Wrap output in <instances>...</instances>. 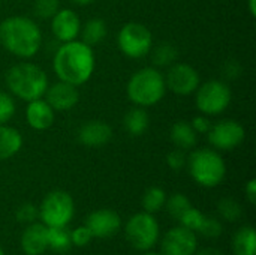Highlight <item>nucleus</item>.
<instances>
[{
    "label": "nucleus",
    "instance_id": "16",
    "mask_svg": "<svg viewBox=\"0 0 256 255\" xmlns=\"http://www.w3.org/2000/svg\"><path fill=\"white\" fill-rule=\"evenodd\" d=\"M21 248L26 255H40L48 249V227L32 222L21 236Z\"/></svg>",
    "mask_w": 256,
    "mask_h": 255
},
{
    "label": "nucleus",
    "instance_id": "6",
    "mask_svg": "<svg viewBox=\"0 0 256 255\" xmlns=\"http://www.w3.org/2000/svg\"><path fill=\"white\" fill-rule=\"evenodd\" d=\"M126 239L138 251H150L159 240V224L152 213L134 215L126 224Z\"/></svg>",
    "mask_w": 256,
    "mask_h": 255
},
{
    "label": "nucleus",
    "instance_id": "38",
    "mask_svg": "<svg viewBox=\"0 0 256 255\" xmlns=\"http://www.w3.org/2000/svg\"><path fill=\"white\" fill-rule=\"evenodd\" d=\"M196 255H225L224 252H220V251H218V249H214V248H206V249H201L200 252Z\"/></svg>",
    "mask_w": 256,
    "mask_h": 255
},
{
    "label": "nucleus",
    "instance_id": "34",
    "mask_svg": "<svg viewBox=\"0 0 256 255\" xmlns=\"http://www.w3.org/2000/svg\"><path fill=\"white\" fill-rule=\"evenodd\" d=\"M16 219L22 224H32L36 221V218L39 216V210L33 206V204H22L18 210H16Z\"/></svg>",
    "mask_w": 256,
    "mask_h": 255
},
{
    "label": "nucleus",
    "instance_id": "40",
    "mask_svg": "<svg viewBox=\"0 0 256 255\" xmlns=\"http://www.w3.org/2000/svg\"><path fill=\"white\" fill-rule=\"evenodd\" d=\"M70 2L75 5H80V6H86V5H90L93 0H70Z\"/></svg>",
    "mask_w": 256,
    "mask_h": 255
},
{
    "label": "nucleus",
    "instance_id": "14",
    "mask_svg": "<svg viewBox=\"0 0 256 255\" xmlns=\"http://www.w3.org/2000/svg\"><path fill=\"white\" fill-rule=\"evenodd\" d=\"M45 101L50 104L52 110L57 111H68L74 108L80 99V92L76 86L66 83V81H58L45 90Z\"/></svg>",
    "mask_w": 256,
    "mask_h": 255
},
{
    "label": "nucleus",
    "instance_id": "20",
    "mask_svg": "<svg viewBox=\"0 0 256 255\" xmlns=\"http://www.w3.org/2000/svg\"><path fill=\"white\" fill-rule=\"evenodd\" d=\"M171 141L177 149L189 150L196 144V132L190 123L184 120H178L171 128Z\"/></svg>",
    "mask_w": 256,
    "mask_h": 255
},
{
    "label": "nucleus",
    "instance_id": "17",
    "mask_svg": "<svg viewBox=\"0 0 256 255\" xmlns=\"http://www.w3.org/2000/svg\"><path fill=\"white\" fill-rule=\"evenodd\" d=\"M112 138V129L108 123L100 120H92L81 126L78 140L87 147H102Z\"/></svg>",
    "mask_w": 256,
    "mask_h": 255
},
{
    "label": "nucleus",
    "instance_id": "41",
    "mask_svg": "<svg viewBox=\"0 0 256 255\" xmlns=\"http://www.w3.org/2000/svg\"><path fill=\"white\" fill-rule=\"evenodd\" d=\"M144 255H162V254H158V252H147V254Z\"/></svg>",
    "mask_w": 256,
    "mask_h": 255
},
{
    "label": "nucleus",
    "instance_id": "25",
    "mask_svg": "<svg viewBox=\"0 0 256 255\" xmlns=\"http://www.w3.org/2000/svg\"><path fill=\"white\" fill-rule=\"evenodd\" d=\"M165 201H166L165 191L160 189V188H158V186H152V188H148L144 192V197H142L144 212L153 215V213L159 212L165 206Z\"/></svg>",
    "mask_w": 256,
    "mask_h": 255
},
{
    "label": "nucleus",
    "instance_id": "35",
    "mask_svg": "<svg viewBox=\"0 0 256 255\" xmlns=\"http://www.w3.org/2000/svg\"><path fill=\"white\" fill-rule=\"evenodd\" d=\"M186 162H188V158L184 155V150H182V149H176V150L170 152L166 156L168 167L176 170V171H180L186 165Z\"/></svg>",
    "mask_w": 256,
    "mask_h": 255
},
{
    "label": "nucleus",
    "instance_id": "19",
    "mask_svg": "<svg viewBox=\"0 0 256 255\" xmlns=\"http://www.w3.org/2000/svg\"><path fill=\"white\" fill-rule=\"evenodd\" d=\"M21 146H22L21 134L10 126L0 125V161L12 158L15 153L20 152Z\"/></svg>",
    "mask_w": 256,
    "mask_h": 255
},
{
    "label": "nucleus",
    "instance_id": "26",
    "mask_svg": "<svg viewBox=\"0 0 256 255\" xmlns=\"http://www.w3.org/2000/svg\"><path fill=\"white\" fill-rule=\"evenodd\" d=\"M165 206H166L168 213L174 219H177V221L192 207L189 198L186 195H183V194H174V195H171L170 198H166Z\"/></svg>",
    "mask_w": 256,
    "mask_h": 255
},
{
    "label": "nucleus",
    "instance_id": "21",
    "mask_svg": "<svg viewBox=\"0 0 256 255\" xmlns=\"http://www.w3.org/2000/svg\"><path fill=\"white\" fill-rule=\"evenodd\" d=\"M123 125L130 135H134V137L142 135L146 132V129L148 128V114L144 110V107L130 108L124 114Z\"/></svg>",
    "mask_w": 256,
    "mask_h": 255
},
{
    "label": "nucleus",
    "instance_id": "23",
    "mask_svg": "<svg viewBox=\"0 0 256 255\" xmlns=\"http://www.w3.org/2000/svg\"><path fill=\"white\" fill-rule=\"evenodd\" d=\"M106 36V24L100 18H92L84 24L82 29V42L87 45H96L102 42Z\"/></svg>",
    "mask_w": 256,
    "mask_h": 255
},
{
    "label": "nucleus",
    "instance_id": "42",
    "mask_svg": "<svg viewBox=\"0 0 256 255\" xmlns=\"http://www.w3.org/2000/svg\"><path fill=\"white\" fill-rule=\"evenodd\" d=\"M0 255H4L3 254V249H2V248H0Z\"/></svg>",
    "mask_w": 256,
    "mask_h": 255
},
{
    "label": "nucleus",
    "instance_id": "1",
    "mask_svg": "<svg viewBox=\"0 0 256 255\" xmlns=\"http://www.w3.org/2000/svg\"><path fill=\"white\" fill-rule=\"evenodd\" d=\"M54 71L60 81L84 84L94 71V54L82 41L64 42L54 56Z\"/></svg>",
    "mask_w": 256,
    "mask_h": 255
},
{
    "label": "nucleus",
    "instance_id": "15",
    "mask_svg": "<svg viewBox=\"0 0 256 255\" xmlns=\"http://www.w3.org/2000/svg\"><path fill=\"white\" fill-rule=\"evenodd\" d=\"M81 29L78 15L72 9H58L52 17L51 30L54 36L62 42L74 41Z\"/></svg>",
    "mask_w": 256,
    "mask_h": 255
},
{
    "label": "nucleus",
    "instance_id": "39",
    "mask_svg": "<svg viewBox=\"0 0 256 255\" xmlns=\"http://www.w3.org/2000/svg\"><path fill=\"white\" fill-rule=\"evenodd\" d=\"M249 11L252 14V17L256 15V0H249Z\"/></svg>",
    "mask_w": 256,
    "mask_h": 255
},
{
    "label": "nucleus",
    "instance_id": "29",
    "mask_svg": "<svg viewBox=\"0 0 256 255\" xmlns=\"http://www.w3.org/2000/svg\"><path fill=\"white\" fill-rule=\"evenodd\" d=\"M178 221H180V224L183 227H186V228H189L192 231H198L200 227H201V224H202V221H204V215L198 209L190 207Z\"/></svg>",
    "mask_w": 256,
    "mask_h": 255
},
{
    "label": "nucleus",
    "instance_id": "32",
    "mask_svg": "<svg viewBox=\"0 0 256 255\" xmlns=\"http://www.w3.org/2000/svg\"><path fill=\"white\" fill-rule=\"evenodd\" d=\"M15 113L14 99L8 95L0 92V125H4Z\"/></svg>",
    "mask_w": 256,
    "mask_h": 255
},
{
    "label": "nucleus",
    "instance_id": "22",
    "mask_svg": "<svg viewBox=\"0 0 256 255\" xmlns=\"http://www.w3.org/2000/svg\"><path fill=\"white\" fill-rule=\"evenodd\" d=\"M232 248L236 255H256V233L252 227H242L234 239Z\"/></svg>",
    "mask_w": 256,
    "mask_h": 255
},
{
    "label": "nucleus",
    "instance_id": "7",
    "mask_svg": "<svg viewBox=\"0 0 256 255\" xmlns=\"http://www.w3.org/2000/svg\"><path fill=\"white\" fill-rule=\"evenodd\" d=\"M74 210L72 197L64 191H54L44 198L39 216L46 227H66L74 218Z\"/></svg>",
    "mask_w": 256,
    "mask_h": 255
},
{
    "label": "nucleus",
    "instance_id": "28",
    "mask_svg": "<svg viewBox=\"0 0 256 255\" xmlns=\"http://www.w3.org/2000/svg\"><path fill=\"white\" fill-rule=\"evenodd\" d=\"M218 210L224 219L236 222L242 218V206L234 198H222L218 204Z\"/></svg>",
    "mask_w": 256,
    "mask_h": 255
},
{
    "label": "nucleus",
    "instance_id": "18",
    "mask_svg": "<svg viewBox=\"0 0 256 255\" xmlns=\"http://www.w3.org/2000/svg\"><path fill=\"white\" fill-rule=\"evenodd\" d=\"M26 119L27 123L36 131H45L52 126L54 123V110L50 107L46 101L34 99L30 101L26 108Z\"/></svg>",
    "mask_w": 256,
    "mask_h": 255
},
{
    "label": "nucleus",
    "instance_id": "4",
    "mask_svg": "<svg viewBox=\"0 0 256 255\" xmlns=\"http://www.w3.org/2000/svg\"><path fill=\"white\" fill-rule=\"evenodd\" d=\"M165 90V78L154 68H144L135 72L128 83V96L138 107L158 104L164 98Z\"/></svg>",
    "mask_w": 256,
    "mask_h": 255
},
{
    "label": "nucleus",
    "instance_id": "11",
    "mask_svg": "<svg viewBox=\"0 0 256 255\" xmlns=\"http://www.w3.org/2000/svg\"><path fill=\"white\" fill-rule=\"evenodd\" d=\"M208 141L220 150H232L244 140V128L236 120H222L210 128Z\"/></svg>",
    "mask_w": 256,
    "mask_h": 255
},
{
    "label": "nucleus",
    "instance_id": "5",
    "mask_svg": "<svg viewBox=\"0 0 256 255\" xmlns=\"http://www.w3.org/2000/svg\"><path fill=\"white\" fill-rule=\"evenodd\" d=\"M189 171L192 179L206 188H214L225 179L226 165L222 156L210 149H198L189 156Z\"/></svg>",
    "mask_w": 256,
    "mask_h": 255
},
{
    "label": "nucleus",
    "instance_id": "27",
    "mask_svg": "<svg viewBox=\"0 0 256 255\" xmlns=\"http://www.w3.org/2000/svg\"><path fill=\"white\" fill-rule=\"evenodd\" d=\"M152 59L156 66H166L177 59V50L174 45H171L168 42H162L154 48Z\"/></svg>",
    "mask_w": 256,
    "mask_h": 255
},
{
    "label": "nucleus",
    "instance_id": "2",
    "mask_svg": "<svg viewBox=\"0 0 256 255\" xmlns=\"http://www.w3.org/2000/svg\"><path fill=\"white\" fill-rule=\"evenodd\" d=\"M0 42L10 54L28 59L39 51L42 35L30 18L9 17L0 23Z\"/></svg>",
    "mask_w": 256,
    "mask_h": 255
},
{
    "label": "nucleus",
    "instance_id": "30",
    "mask_svg": "<svg viewBox=\"0 0 256 255\" xmlns=\"http://www.w3.org/2000/svg\"><path fill=\"white\" fill-rule=\"evenodd\" d=\"M222 224H220V221H218L216 218H207V216H204V221H202V224H201V227H200V233L204 236V237H207V239H216V237H219L220 234H222Z\"/></svg>",
    "mask_w": 256,
    "mask_h": 255
},
{
    "label": "nucleus",
    "instance_id": "31",
    "mask_svg": "<svg viewBox=\"0 0 256 255\" xmlns=\"http://www.w3.org/2000/svg\"><path fill=\"white\" fill-rule=\"evenodd\" d=\"M58 0H36L34 14L39 18H52L58 11Z\"/></svg>",
    "mask_w": 256,
    "mask_h": 255
},
{
    "label": "nucleus",
    "instance_id": "33",
    "mask_svg": "<svg viewBox=\"0 0 256 255\" xmlns=\"http://www.w3.org/2000/svg\"><path fill=\"white\" fill-rule=\"evenodd\" d=\"M93 239V234L92 231L87 228V225H82V227H78L75 228L74 231H70V242L74 246H78V248H82L86 245H88Z\"/></svg>",
    "mask_w": 256,
    "mask_h": 255
},
{
    "label": "nucleus",
    "instance_id": "24",
    "mask_svg": "<svg viewBox=\"0 0 256 255\" xmlns=\"http://www.w3.org/2000/svg\"><path fill=\"white\" fill-rule=\"evenodd\" d=\"M72 246L70 233L66 227H48V248L56 252H66Z\"/></svg>",
    "mask_w": 256,
    "mask_h": 255
},
{
    "label": "nucleus",
    "instance_id": "8",
    "mask_svg": "<svg viewBox=\"0 0 256 255\" xmlns=\"http://www.w3.org/2000/svg\"><path fill=\"white\" fill-rule=\"evenodd\" d=\"M232 93L228 84L219 80H212L198 86L196 89V107L206 116H216L225 111L231 102Z\"/></svg>",
    "mask_w": 256,
    "mask_h": 255
},
{
    "label": "nucleus",
    "instance_id": "3",
    "mask_svg": "<svg viewBox=\"0 0 256 255\" xmlns=\"http://www.w3.org/2000/svg\"><path fill=\"white\" fill-rule=\"evenodd\" d=\"M9 90L22 101H34L45 95L48 78L45 72L33 63H16L6 74Z\"/></svg>",
    "mask_w": 256,
    "mask_h": 255
},
{
    "label": "nucleus",
    "instance_id": "12",
    "mask_svg": "<svg viewBox=\"0 0 256 255\" xmlns=\"http://www.w3.org/2000/svg\"><path fill=\"white\" fill-rule=\"evenodd\" d=\"M165 86L176 95H190L200 86V75L188 63H174L166 74Z\"/></svg>",
    "mask_w": 256,
    "mask_h": 255
},
{
    "label": "nucleus",
    "instance_id": "9",
    "mask_svg": "<svg viewBox=\"0 0 256 255\" xmlns=\"http://www.w3.org/2000/svg\"><path fill=\"white\" fill-rule=\"evenodd\" d=\"M118 48L123 54L132 59H140L152 50V32L141 23L124 24L117 36Z\"/></svg>",
    "mask_w": 256,
    "mask_h": 255
},
{
    "label": "nucleus",
    "instance_id": "10",
    "mask_svg": "<svg viewBox=\"0 0 256 255\" xmlns=\"http://www.w3.org/2000/svg\"><path fill=\"white\" fill-rule=\"evenodd\" d=\"M198 239L195 231L180 225L171 228L162 239V255H195Z\"/></svg>",
    "mask_w": 256,
    "mask_h": 255
},
{
    "label": "nucleus",
    "instance_id": "36",
    "mask_svg": "<svg viewBox=\"0 0 256 255\" xmlns=\"http://www.w3.org/2000/svg\"><path fill=\"white\" fill-rule=\"evenodd\" d=\"M190 125H192V128L195 129V132H198V134H207V132L210 131V128H212L210 120H208L207 117H204V116L195 117V119L192 120Z\"/></svg>",
    "mask_w": 256,
    "mask_h": 255
},
{
    "label": "nucleus",
    "instance_id": "13",
    "mask_svg": "<svg viewBox=\"0 0 256 255\" xmlns=\"http://www.w3.org/2000/svg\"><path fill=\"white\" fill-rule=\"evenodd\" d=\"M86 225L92 231L93 237L108 239L120 230L122 219L118 213L111 209H98L87 216Z\"/></svg>",
    "mask_w": 256,
    "mask_h": 255
},
{
    "label": "nucleus",
    "instance_id": "37",
    "mask_svg": "<svg viewBox=\"0 0 256 255\" xmlns=\"http://www.w3.org/2000/svg\"><path fill=\"white\" fill-rule=\"evenodd\" d=\"M244 191H246V197H248L249 203L255 204L256 203V180L255 179H250V180L248 182V185H246Z\"/></svg>",
    "mask_w": 256,
    "mask_h": 255
}]
</instances>
